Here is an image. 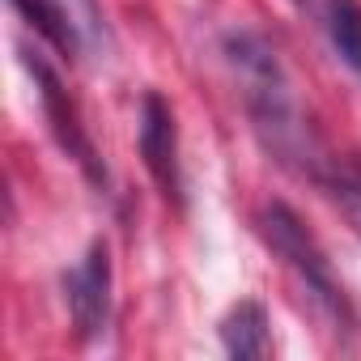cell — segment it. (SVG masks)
Masks as SVG:
<instances>
[{"mask_svg":"<svg viewBox=\"0 0 361 361\" xmlns=\"http://www.w3.org/2000/svg\"><path fill=\"white\" fill-rule=\"evenodd\" d=\"M259 234H264V243L285 259L289 276L298 281V289H302V298L310 302V310L327 323V331L353 336V331H357V314H353V306H348L340 281L331 276V264H327L323 247H319L314 234L302 226V217H298L289 204L272 200V204L259 213Z\"/></svg>","mask_w":361,"mask_h":361,"instance_id":"6da1fadb","label":"cell"},{"mask_svg":"<svg viewBox=\"0 0 361 361\" xmlns=\"http://www.w3.org/2000/svg\"><path fill=\"white\" fill-rule=\"evenodd\" d=\"M140 157L161 188L166 200L183 204V170H178V132H174V111L161 94H145L140 102Z\"/></svg>","mask_w":361,"mask_h":361,"instance_id":"7a4b0ae2","label":"cell"},{"mask_svg":"<svg viewBox=\"0 0 361 361\" xmlns=\"http://www.w3.org/2000/svg\"><path fill=\"white\" fill-rule=\"evenodd\" d=\"M64 293H68V314L81 340L98 336L106 327L111 314V251L106 243H94L90 255L64 276Z\"/></svg>","mask_w":361,"mask_h":361,"instance_id":"3957f363","label":"cell"},{"mask_svg":"<svg viewBox=\"0 0 361 361\" xmlns=\"http://www.w3.org/2000/svg\"><path fill=\"white\" fill-rule=\"evenodd\" d=\"M26 68H30V73H35V81H39L43 115H47V123H51L56 140L68 149V157H77V166L94 178V183H102L106 174H102V166H98V153H94V145H90V136H85V128H81V115H77V106H73L68 90L60 85V77H56L43 60L26 56Z\"/></svg>","mask_w":361,"mask_h":361,"instance_id":"277c9868","label":"cell"},{"mask_svg":"<svg viewBox=\"0 0 361 361\" xmlns=\"http://www.w3.org/2000/svg\"><path fill=\"white\" fill-rule=\"evenodd\" d=\"M327 35L331 51L361 77V0H293Z\"/></svg>","mask_w":361,"mask_h":361,"instance_id":"5b68a950","label":"cell"},{"mask_svg":"<svg viewBox=\"0 0 361 361\" xmlns=\"http://www.w3.org/2000/svg\"><path fill=\"white\" fill-rule=\"evenodd\" d=\"M221 344L230 357H247V361H259V357H272V331H268V310L259 302H238L230 306V314L221 319Z\"/></svg>","mask_w":361,"mask_h":361,"instance_id":"8992f818","label":"cell"},{"mask_svg":"<svg viewBox=\"0 0 361 361\" xmlns=\"http://www.w3.org/2000/svg\"><path fill=\"white\" fill-rule=\"evenodd\" d=\"M13 9L60 51V56H81V26L73 22L64 0H13Z\"/></svg>","mask_w":361,"mask_h":361,"instance_id":"52a82bcc","label":"cell"},{"mask_svg":"<svg viewBox=\"0 0 361 361\" xmlns=\"http://www.w3.org/2000/svg\"><path fill=\"white\" fill-rule=\"evenodd\" d=\"M314 183L336 200V209L361 234V166L357 161H344V157H327V166H323V174L314 178Z\"/></svg>","mask_w":361,"mask_h":361,"instance_id":"ba28073f","label":"cell"}]
</instances>
